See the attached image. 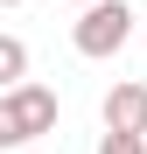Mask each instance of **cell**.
Instances as JSON below:
<instances>
[{"instance_id": "6da1fadb", "label": "cell", "mask_w": 147, "mask_h": 154, "mask_svg": "<svg viewBox=\"0 0 147 154\" xmlns=\"http://www.w3.org/2000/svg\"><path fill=\"white\" fill-rule=\"evenodd\" d=\"M56 126V91L21 77L14 91H0V147H28L35 133Z\"/></svg>"}, {"instance_id": "8992f818", "label": "cell", "mask_w": 147, "mask_h": 154, "mask_svg": "<svg viewBox=\"0 0 147 154\" xmlns=\"http://www.w3.org/2000/svg\"><path fill=\"white\" fill-rule=\"evenodd\" d=\"M0 7H21V0H0Z\"/></svg>"}, {"instance_id": "277c9868", "label": "cell", "mask_w": 147, "mask_h": 154, "mask_svg": "<svg viewBox=\"0 0 147 154\" xmlns=\"http://www.w3.org/2000/svg\"><path fill=\"white\" fill-rule=\"evenodd\" d=\"M21 77H28V42L21 35H0V91H14Z\"/></svg>"}, {"instance_id": "52a82bcc", "label": "cell", "mask_w": 147, "mask_h": 154, "mask_svg": "<svg viewBox=\"0 0 147 154\" xmlns=\"http://www.w3.org/2000/svg\"><path fill=\"white\" fill-rule=\"evenodd\" d=\"M70 7H84V0H70Z\"/></svg>"}, {"instance_id": "3957f363", "label": "cell", "mask_w": 147, "mask_h": 154, "mask_svg": "<svg viewBox=\"0 0 147 154\" xmlns=\"http://www.w3.org/2000/svg\"><path fill=\"white\" fill-rule=\"evenodd\" d=\"M105 133H147V84H112L105 91Z\"/></svg>"}, {"instance_id": "5b68a950", "label": "cell", "mask_w": 147, "mask_h": 154, "mask_svg": "<svg viewBox=\"0 0 147 154\" xmlns=\"http://www.w3.org/2000/svg\"><path fill=\"white\" fill-rule=\"evenodd\" d=\"M98 154H147V133H105Z\"/></svg>"}, {"instance_id": "7a4b0ae2", "label": "cell", "mask_w": 147, "mask_h": 154, "mask_svg": "<svg viewBox=\"0 0 147 154\" xmlns=\"http://www.w3.org/2000/svg\"><path fill=\"white\" fill-rule=\"evenodd\" d=\"M126 35H133V7H126V0H84L77 28H70L77 56H119Z\"/></svg>"}]
</instances>
